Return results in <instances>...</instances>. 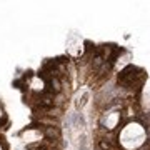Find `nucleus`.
Segmentation results:
<instances>
[{
  "label": "nucleus",
  "mask_w": 150,
  "mask_h": 150,
  "mask_svg": "<svg viewBox=\"0 0 150 150\" xmlns=\"http://www.w3.org/2000/svg\"><path fill=\"white\" fill-rule=\"evenodd\" d=\"M145 129L140 123H129L127 127H123V130L118 135V142L122 144L123 149L134 150L145 142Z\"/></svg>",
  "instance_id": "obj_1"
},
{
  "label": "nucleus",
  "mask_w": 150,
  "mask_h": 150,
  "mask_svg": "<svg viewBox=\"0 0 150 150\" xmlns=\"http://www.w3.org/2000/svg\"><path fill=\"white\" fill-rule=\"evenodd\" d=\"M22 139L25 140L27 144H30V142H38V140L42 139V132L37 129H28L22 134Z\"/></svg>",
  "instance_id": "obj_2"
},
{
  "label": "nucleus",
  "mask_w": 150,
  "mask_h": 150,
  "mask_svg": "<svg viewBox=\"0 0 150 150\" xmlns=\"http://www.w3.org/2000/svg\"><path fill=\"white\" fill-rule=\"evenodd\" d=\"M118 120H120V115H118L117 112H110V113L105 115V118H103V125H105L107 129H113L118 123Z\"/></svg>",
  "instance_id": "obj_3"
},
{
  "label": "nucleus",
  "mask_w": 150,
  "mask_h": 150,
  "mask_svg": "<svg viewBox=\"0 0 150 150\" xmlns=\"http://www.w3.org/2000/svg\"><path fill=\"white\" fill-rule=\"evenodd\" d=\"M30 87H32L33 90H37V92H42L43 90V82L40 77H33V80L30 82Z\"/></svg>",
  "instance_id": "obj_4"
},
{
  "label": "nucleus",
  "mask_w": 150,
  "mask_h": 150,
  "mask_svg": "<svg viewBox=\"0 0 150 150\" xmlns=\"http://www.w3.org/2000/svg\"><path fill=\"white\" fill-rule=\"evenodd\" d=\"M0 150H4V149H2V145H0Z\"/></svg>",
  "instance_id": "obj_5"
}]
</instances>
